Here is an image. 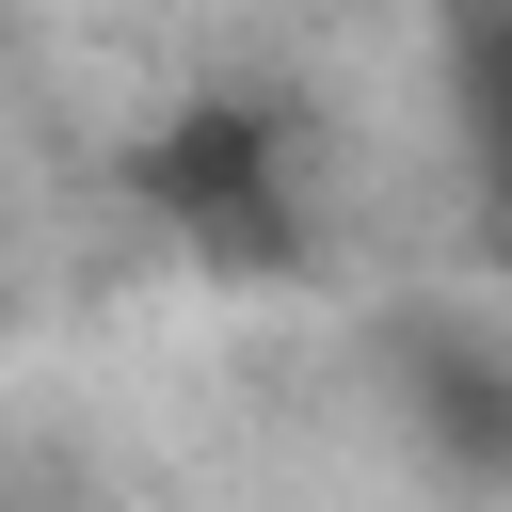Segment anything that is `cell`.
Here are the masks:
<instances>
[{
    "label": "cell",
    "mask_w": 512,
    "mask_h": 512,
    "mask_svg": "<svg viewBox=\"0 0 512 512\" xmlns=\"http://www.w3.org/2000/svg\"><path fill=\"white\" fill-rule=\"evenodd\" d=\"M480 144H496V192H512V48L480 64Z\"/></svg>",
    "instance_id": "cell-1"
}]
</instances>
